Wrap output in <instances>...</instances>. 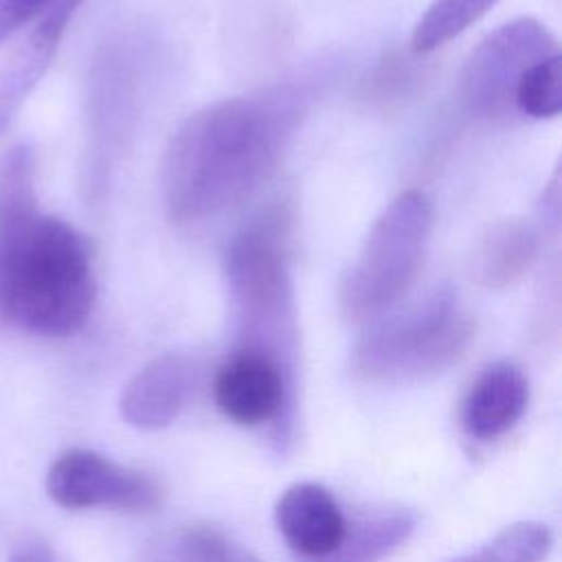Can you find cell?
<instances>
[{
	"instance_id": "obj_1",
	"label": "cell",
	"mask_w": 562,
	"mask_h": 562,
	"mask_svg": "<svg viewBox=\"0 0 562 562\" xmlns=\"http://www.w3.org/2000/svg\"><path fill=\"white\" fill-rule=\"evenodd\" d=\"M303 114L296 88L215 101L173 134L162 193L171 220L198 224L248 200L277 169Z\"/></svg>"
},
{
	"instance_id": "obj_2",
	"label": "cell",
	"mask_w": 562,
	"mask_h": 562,
	"mask_svg": "<svg viewBox=\"0 0 562 562\" xmlns=\"http://www.w3.org/2000/svg\"><path fill=\"white\" fill-rule=\"evenodd\" d=\"M97 301L92 250L66 220L40 211L35 156L15 145L0 162V318L48 338L79 331Z\"/></svg>"
},
{
	"instance_id": "obj_3",
	"label": "cell",
	"mask_w": 562,
	"mask_h": 562,
	"mask_svg": "<svg viewBox=\"0 0 562 562\" xmlns=\"http://www.w3.org/2000/svg\"><path fill=\"white\" fill-rule=\"evenodd\" d=\"M474 323L459 296L437 288L426 299L380 316L351 351V373L371 384H400L437 375L468 349Z\"/></svg>"
},
{
	"instance_id": "obj_4",
	"label": "cell",
	"mask_w": 562,
	"mask_h": 562,
	"mask_svg": "<svg viewBox=\"0 0 562 562\" xmlns=\"http://www.w3.org/2000/svg\"><path fill=\"white\" fill-rule=\"evenodd\" d=\"M279 220L261 217L231 241L226 285L241 345L266 349L285 362L294 342V288Z\"/></svg>"
},
{
	"instance_id": "obj_5",
	"label": "cell",
	"mask_w": 562,
	"mask_h": 562,
	"mask_svg": "<svg viewBox=\"0 0 562 562\" xmlns=\"http://www.w3.org/2000/svg\"><path fill=\"white\" fill-rule=\"evenodd\" d=\"M430 228L432 209L419 191L400 193L378 215L340 288L349 321H375L404 296L422 268Z\"/></svg>"
},
{
	"instance_id": "obj_6",
	"label": "cell",
	"mask_w": 562,
	"mask_h": 562,
	"mask_svg": "<svg viewBox=\"0 0 562 562\" xmlns=\"http://www.w3.org/2000/svg\"><path fill=\"white\" fill-rule=\"evenodd\" d=\"M553 53H560L555 37L533 18H518L498 26L465 59L459 77L465 108L483 116L503 114L512 108L522 72Z\"/></svg>"
},
{
	"instance_id": "obj_7",
	"label": "cell",
	"mask_w": 562,
	"mask_h": 562,
	"mask_svg": "<svg viewBox=\"0 0 562 562\" xmlns=\"http://www.w3.org/2000/svg\"><path fill=\"white\" fill-rule=\"evenodd\" d=\"M46 492L66 509L151 512L162 498L160 485L149 474L86 448L66 450L50 463Z\"/></svg>"
},
{
	"instance_id": "obj_8",
	"label": "cell",
	"mask_w": 562,
	"mask_h": 562,
	"mask_svg": "<svg viewBox=\"0 0 562 562\" xmlns=\"http://www.w3.org/2000/svg\"><path fill=\"white\" fill-rule=\"evenodd\" d=\"M217 408L239 426H261L274 419L285 404V364L274 353L241 345L215 373Z\"/></svg>"
},
{
	"instance_id": "obj_9",
	"label": "cell",
	"mask_w": 562,
	"mask_h": 562,
	"mask_svg": "<svg viewBox=\"0 0 562 562\" xmlns=\"http://www.w3.org/2000/svg\"><path fill=\"white\" fill-rule=\"evenodd\" d=\"M198 380L195 362L182 353H165L147 362L123 389L121 417L140 430L171 426L189 404Z\"/></svg>"
},
{
	"instance_id": "obj_10",
	"label": "cell",
	"mask_w": 562,
	"mask_h": 562,
	"mask_svg": "<svg viewBox=\"0 0 562 562\" xmlns=\"http://www.w3.org/2000/svg\"><path fill=\"white\" fill-rule=\"evenodd\" d=\"M274 525L294 553L314 562L338 549L347 529V518L329 490L303 481L290 485L279 496L274 505Z\"/></svg>"
},
{
	"instance_id": "obj_11",
	"label": "cell",
	"mask_w": 562,
	"mask_h": 562,
	"mask_svg": "<svg viewBox=\"0 0 562 562\" xmlns=\"http://www.w3.org/2000/svg\"><path fill=\"white\" fill-rule=\"evenodd\" d=\"M68 22L42 13L37 15L29 29L20 31V35L7 46L0 57V134L11 125L13 116L31 94V90L40 83L44 72L48 70L59 40L66 31Z\"/></svg>"
},
{
	"instance_id": "obj_12",
	"label": "cell",
	"mask_w": 562,
	"mask_h": 562,
	"mask_svg": "<svg viewBox=\"0 0 562 562\" xmlns=\"http://www.w3.org/2000/svg\"><path fill=\"white\" fill-rule=\"evenodd\" d=\"M529 402V382L520 367L494 362L470 386L461 424L479 441H492L516 426Z\"/></svg>"
},
{
	"instance_id": "obj_13",
	"label": "cell",
	"mask_w": 562,
	"mask_h": 562,
	"mask_svg": "<svg viewBox=\"0 0 562 562\" xmlns=\"http://www.w3.org/2000/svg\"><path fill=\"white\" fill-rule=\"evenodd\" d=\"M538 233L525 220H503L487 228L474 255V274L487 288L516 283L533 263Z\"/></svg>"
},
{
	"instance_id": "obj_14",
	"label": "cell",
	"mask_w": 562,
	"mask_h": 562,
	"mask_svg": "<svg viewBox=\"0 0 562 562\" xmlns=\"http://www.w3.org/2000/svg\"><path fill=\"white\" fill-rule=\"evenodd\" d=\"M417 518L406 507H386L362 514L351 525L334 553L314 562H382L415 531Z\"/></svg>"
},
{
	"instance_id": "obj_15",
	"label": "cell",
	"mask_w": 562,
	"mask_h": 562,
	"mask_svg": "<svg viewBox=\"0 0 562 562\" xmlns=\"http://www.w3.org/2000/svg\"><path fill=\"white\" fill-rule=\"evenodd\" d=\"M553 547V533L544 522L522 520L503 527L476 551L450 562H544Z\"/></svg>"
},
{
	"instance_id": "obj_16",
	"label": "cell",
	"mask_w": 562,
	"mask_h": 562,
	"mask_svg": "<svg viewBox=\"0 0 562 562\" xmlns=\"http://www.w3.org/2000/svg\"><path fill=\"white\" fill-rule=\"evenodd\" d=\"M494 2L496 0H432L413 29L411 48L422 55L443 46L485 15Z\"/></svg>"
},
{
	"instance_id": "obj_17",
	"label": "cell",
	"mask_w": 562,
	"mask_h": 562,
	"mask_svg": "<svg viewBox=\"0 0 562 562\" xmlns=\"http://www.w3.org/2000/svg\"><path fill=\"white\" fill-rule=\"evenodd\" d=\"M512 105L529 119H553L562 110V57L553 53L529 66L516 83Z\"/></svg>"
},
{
	"instance_id": "obj_18",
	"label": "cell",
	"mask_w": 562,
	"mask_h": 562,
	"mask_svg": "<svg viewBox=\"0 0 562 562\" xmlns=\"http://www.w3.org/2000/svg\"><path fill=\"white\" fill-rule=\"evenodd\" d=\"M184 529L200 562H261L252 551L226 538L217 529L202 525H191Z\"/></svg>"
},
{
	"instance_id": "obj_19",
	"label": "cell",
	"mask_w": 562,
	"mask_h": 562,
	"mask_svg": "<svg viewBox=\"0 0 562 562\" xmlns=\"http://www.w3.org/2000/svg\"><path fill=\"white\" fill-rule=\"evenodd\" d=\"M134 562H200V558L189 542L187 529L178 527L149 536L140 544Z\"/></svg>"
},
{
	"instance_id": "obj_20",
	"label": "cell",
	"mask_w": 562,
	"mask_h": 562,
	"mask_svg": "<svg viewBox=\"0 0 562 562\" xmlns=\"http://www.w3.org/2000/svg\"><path fill=\"white\" fill-rule=\"evenodd\" d=\"M46 7L48 0H0V44L29 26Z\"/></svg>"
},
{
	"instance_id": "obj_21",
	"label": "cell",
	"mask_w": 562,
	"mask_h": 562,
	"mask_svg": "<svg viewBox=\"0 0 562 562\" xmlns=\"http://www.w3.org/2000/svg\"><path fill=\"white\" fill-rule=\"evenodd\" d=\"M540 217H542L544 226H551L553 231L560 224V176H558V171L553 173L551 182L544 189V195L540 202Z\"/></svg>"
},
{
	"instance_id": "obj_22",
	"label": "cell",
	"mask_w": 562,
	"mask_h": 562,
	"mask_svg": "<svg viewBox=\"0 0 562 562\" xmlns=\"http://www.w3.org/2000/svg\"><path fill=\"white\" fill-rule=\"evenodd\" d=\"M9 562H55V558L44 542L26 540L13 549Z\"/></svg>"
},
{
	"instance_id": "obj_23",
	"label": "cell",
	"mask_w": 562,
	"mask_h": 562,
	"mask_svg": "<svg viewBox=\"0 0 562 562\" xmlns=\"http://www.w3.org/2000/svg\"><path fill=\"white\" fill-rule=\"evenodd\" d=\"M83 0H48V7L44 9V13H50V15H57V18H64L70 22V18L75 15V11L79 9Z\"/></svg>"
}]
</instances>
